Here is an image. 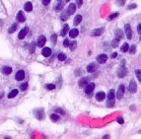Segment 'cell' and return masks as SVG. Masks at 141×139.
I'll list each match as a JSON object with an SVG mask.
<instances>
[{"label":"cell","instance_id":"cb8c5ba5","mask_svg":"<svg viewBox=\"0 0 141 139\" xmlns=\"http://www.w3.org/2000/svg\"><path fill=\"white\" fill-rule=\"evenodd\" d=\"M63 5H64V3H63L62 1H59V2L54 6V10H55V11H60V10L63 8Z\"/></svg>","mask_w":141,"mask_h":139},{"label":"cell","instance_id":"8fae6325","mask_svg":"<svg viewBox=\"0 0 141 139\" xmlns=\"http://www.w3.org/2000/svg\"><path fill=\"white\" fill-rule=\"evenodd\" d=\"M107 59H108V55L107 54H100L98 57H97V61L99 62V63H101V64H103V63H105L106 61H107Z\"/></svg>","mask_w":141,"mask_h":139},{"label":"cell","instance_id":"11a10c76","mask_svg":"<svg viewBox=\"0 0 141 139\" xmlns=\"http://www.w3.org/2000/svg\"><path fill=\"white\" fill-rule=\"evenodd\" d=\"M59 1H61V0H57V2H59Z\"/></svg>","mask_w":141,"mask_h":139},{"label":"cell","instance_id":"d590c367","mask_svg":"<svg viewBox=\"0 0 141 139\" xmlns=\"http://www.w3.org/2000/svg\"><path fill=\"white\" fill-rule=\"evenodd\" d=\"M76 45H77V42L74 41V42H72L71 43H70V49L71 50H74L75 48H76Z\"/></svg>","mask_w":141,"mask_h":139},{"label":"cell","instance_id":"e575fe53","mask_svg":"<svg viewBox=\"0 0 141 139\" xmlns=\"http://www.w3.org/2000/svg\"><path fill=\"white\" fill-rule=\"evenodd\" d=\"M118 40H116V39H114V40H113V42H112V45H113V47H117V45H118Z\"/></svg>","mask_w":141,"mask_h":139},{"label":"cell","instance_id":"d6986e66","mask_svg":"<svg viewBox=\"0 0 141 139\" xmlns=\"http://www.w3.org/2000/svg\"><path fill=\"white\" fill-rule=\"evenodd\" d=\"M123 38V32L121 31V30H119V29H117L116 31H115V39L116 40H121Z\"/></svg>","mask_w":141,"mask_h":139},{"label":"cell","instance_id":"7a4b0ae2","mask_svg":"<svg viewBox=\"0 0 141 139\" xmlns=\"http://www.w3.org/2000/svg\"><path fill=\"white\" fill-rule=\"evenodd\" d=\"M123 95H124V85H119L118 89H117V93H116V98L118 100H121L123 98Z\"/></svg>","mask_w":141,"mask_h":139},{"label":"cell","instance_id":"2e32d148","mask_svg":"<svg viewBox=\"0 0 141 139\" xmlns=\"http://www.w3.org/2000/svg\"><path fill=\"white\" fill-rule=\"evenodd\" d=\"M28 31H29V29H28V28H25V29L21 30V31H20V33H19V35H18V38H19L20 40H23V39L26 37V35H27Z\"/></svg>","mask_w":141,"mask_h":139},{"label":"cell","instance_id":"ba28073f","mask_svg":"<svg viewBox=\"0 0 141 139\" xmlns=\"http://www.w3.org/2000/svg\"><path fill=\"white\" fill-rule=\"evenodd\" d=\"M46 42V39L44 36H40L38 39V46L39 47H43V45Z\"/></svg>","mask_w":141,"mask_h":139},{"label":"cell","instance_id":"30bf717a","mask_svg":"<svg viewBox=\"0 0 141 139\" xmlns=\"http://www.w3.org/2000/svg\"><path fill=\"white\" fill-rule=\"evenodd\" d=\"M105 32V28H99V29H95L92 32V36L93 37H99L101 35H103V33Z\"/></svg>","mask_w":141,"mask_h":139},{"label":"cell","instance_id":"5b68a950","mask_svg":"<svg viewBox=\"0 0 141 139\" xmlns=\"http://www.w3.org/2000/svg\"><path fill=\"white\" fill-rule=\"evenodd\" d=\"M124 31H125V34H126V38H127L128 40H130V39L132 38V31H131L130 25L126 24V25L124 26Z\"/></svg>","mask_w":141,"mask_h":139},{"label":"cell","instance_id":"4dcf8cb0","mask_svg":"<svg viewBox=\"0 0 141 139\" xmlns=\"http://www.w3.org/2000/svg\"><path fill=\"white\" fill-rule=\"evenodd\" d=\"M50 118H51V120H52L53 122H57V121L59 120V116H58L57 114H51V115H50Z\"/></svg>","mask_w":141,"mask_h":139},{"label":"cell","instance_id":"f546056e","mask_svg":"<svg viewBox=\"0 0 141 139\" xmlns=\"http://www.w3.org/2000/svg\"><path fill=\"white\" fill-rule=\"evenodd\" d=\"M128 48H129L128 43H127V42H124V43L122 44V46H121V51H122V52H126V51H128Z\"/></svg>","mask_w":141,"mask_h":139},{"label":"cell","instance_id":"603a6c76","mask_svg":"<svg viewBox=\"0 0 141 139\" xmlns=\"http://www.w3.org/2000/svg\"><path fill=\"white\" fill-rule=\"evenodd\" d=\"M114 97H115L114 91H113V90H110V92H109V94H108V99H109V101H113V100H114Z\"/></svg>","mask_w":141,"mask_h":139},{"label":"cell","instance_id":"ab89813d","mask_svg":"<svg viewBox=\"0 0 141 139\" xmlns=\"http://www.w3.org/2000/svg\"><path fill=\"white\" fill-rule=\"evenodd\" d=\"M107 106H108L109 108H111V107H113V106H114V100H113V101H108V104H107Z\"/></svg>","mask_w":141,"mask_h":139},{"label":"cell","instance_id":"9c48e42d","mask_svg":"<svg viewBox=\"0 0 141 139\" xmlns=\"http://www.w3.org/2000/svg\"><path fill=\"white\" fill-rule=\"evenodd\" d=\"M89 78L88 77H83V78H81L80 80H79V82H78V85H79V87L81 88H83V87H85L87 84H89Z\"/></svg>","mask_w":141,"mask_h":139},{"label":"cell","instance_id":"c3c4849f","mask_svg":"<svg viewBox=\"0 0 141 139\" xmlns=\"http://www.w3.org/2000/svg\"><path fill=\"white\" fill-rule=\"evenodd\" d=\"M55 111H56V112H58V113H61V114L63 113V111H62L61 109H59V108H58V109H56V110H55Z\"/></svg>","mask_w":141,"mask_h":139},{"label":"cell","instance_id":"f35d334b","mask_svg":"<svg viewBox=\"0 0 141 139\" xmlns=\"http://www.w3.org/2000/svg\"><path fill=\"white\" fill-rule=\"evenodd\" d=\"M27 89H28V83H24V84L21 85V90L22 91H25Z\"/></svg>","mask_w":141,"mask_h":139},{"label":"cell","instance_id":"d4e9b609","mask_svg":"<svg viewBox=\"0 0 141 139\" xmlns=\"http://www.w3.org/2000/svg\"><path fill=\"white\" fill-rule=\"evenodd\" d=\"M82 21V16L81 15H76L74 18V25H79Z\"/></svg>","mask_w":141,"mask_h":139},{"label":"cell","instance_id":"4316f807","mask_svg":"<svg viewBox=\"0 0 141 139\" xmlns=\"http://www.w3.org/2000/svg\"><path fill=\"white\" fill-rule=\"evenodd\" d=\"M36 46H37V43H36L35 42H31V44H30V47H29L30 53H34V52H35V50H36Z\"/></svg>","mask_w":141,"mask_h":139},{"label":"cell","instance_id":"db71d44e","mask_svg":"<svg viewBox=\"0 0 141 139\" xmlns=\"http://www.w3.org/2000/svg\"><path fill=\"white\" fill-rule=\"evenodd\" d=\"M70 1V0H65V2H69Z\"/></svg>","mask_w":141,"mask_h":139},{"label":"cell","instance_id":"4fadbf2b","mask_svg":"<svg viewBox=\"0 0 141 139\" xmlns=\"http://www.w3.org/2000/svg\"><path fill=\"white\" fill-rule=\"evenodd\" d=\"M96 69H97V65L96 63H90L88 66H87V71L90 72V73H93L94 71H96Z\"/></svg>","mask_w":141,"mask_h":139},{"label":"cell","instance_id":"7dc6e473","mask_svg":"<svg viewBox=\"0 0 141 139\" xmlns=\"http://www.w3.org/2000/svg\"><path fill=\"white\" fill-rule=\"evenodd\" d=\"M49 2H50V0H42L43 5H47V4H49Z\"/></svg>","mask_w":141,"mask_h":139},{"label":"cell","instance_id":"f5cc1de1","mask_svg":"<svg viewBox=\"0 0 141 139\" xmlns=\"http://www.w3.org/2000/svg\"><path fill=\"white\" fill-rule=\"evenodd\" d=\"M2 98H3V93L0 94V99H2Z\"/></svg>","mask_w":141,"mask_h":139},{"label":"cell","instance_id":"bcb514c9","mask_svg":"<svg viewBox=\"0 0 141 139\" xmlns=\"http://www.w3.org/2000/svg\"><path fill=\"white\" fill-rule=\"evenodd\" d=\"M137 32H138L139 35H141V24H139V25L137 26Z\"/></svg>","mask_w":141,"mask_h":139},{"label":"cell","instance_id":"6da1fadb","mask_svg":"<svg viewBox=\"0 0 141 139\" xmlns=\"http://www.w3.org/2000/svg\"><path fill=\"white\" fill-rule=\"evenodd\" d=\"M126 73H127V70H126L125 66H124V60H123V61H122V65H121L120 67L117 68V72H116V74H117V77L123 78V77L126 75Z\"/></svg>","mask_w":141,"mask_h":139},{"label":"cell","instance_id":"1f68e13d","mask_svg":"<svg viewBox=\"0 0 141 139\" xmlns=\"http://www.w3.org/2000/svg\"><path fill=\"white\" fill-rule=\"evenodd\" d=\"M57 58H58L59 61H63V60L66 59V55H65L64 53H59L58 56H57Z\"/></svg>","mask_w":141,"mask_h":139},{"label":"cell","instance_id":"681fc988","mask_svg":"<svg viewBox=\"0 0 141 139\" xmlns=\"http://www.w3.org/2000/svg\"><path fill=\"white\" fill-rule=\"evenodd\" d=\"M117 122H118V123H121V124H122V123H123L124 121H123V119H122L121 117H118V119H117Z\"/></svg>","mask_w":141,"mask_h":139},{"label":"cell","instance_id":"f1b7e54d","mask_svg":"<svg viewBox=\"0 0 141 139\" xmlns=\"http://www.w3.org/2000/svg\"><path fill=\"white\" fill-rule=\"evenodd\" d=\"M16 30H17V24H13V25L8 29V33H9V34H12V33L16 32Z\"/></svg>","mask_w":141,"mask_h":139},{"label":"cell","instance_id":"e0dca14e","mask_svg":"<svg viewBox=\"0 0 141 139\" xmlns=\"http://www.w3.org/2000/svg\"><path fill=\"white\" fill-rule=\"evenodd\" d=\"M42 53L44 57H48L51 54V49L49 47H43L42 50Z\"/></svg>","mask_w":141,"mask_h":139},{"label":"cell","instance_id":"8d00e7d4","mask_svg":"<svg viewBox=\"0 0 141 139\" xmlns=\"http://www.w3.org/2000/svg\"><path fill=\"white\" fill-rule=\"evenodd\" d=\"M45 87H46L47 90H53L55 88V85L54 84H46Z\"/></svg>","mask_w":141,"mask_h":139},{"label":"cell","instance_id":"74e56055","mask_svg":"<svg viewBox=\"0 0 141 139\" xmlns=\"http://www.w3.org/2000/svg\"><path fill=\"white\" fill-rule=\"evenodd\" d=\"M56 40H57V36H56L55 34H53V35L51 36V42H52V43H55V42H56Z\"/></svg>","mask_w":141,"mask_h":139},{"label":"cell","instance_id":"ee69618b","mask_svg":"<svg viewBox=\"0 0 141 139\" xmlns=\"http://www.w3.org/2000/svg\"><path fill=\"white\" fill-rule=\"evenodd\" d=\"M69 44H70V43H69V41H68L67 39H65V40H64V42H63V45H64L65 47H67Z\"/></svg>","mask_w":141,"mask_h":139},{"label":"cell","instance_id":"44dd1931","mask_svg":"<svg viewBox=\"0 0 141 139\" xmlns=\"http://www.w3.org/2000/svg\"><path fill=\"white\" fill-rule=\"evenodd\" d=\"M24 8H25V10H26V11L31 12V11H32V9H33V5H32V3H31V2H26V3H25V5H24Z\"/></svg>","mask_w":141,"mask_h":139},{"label":"cell","instance_id":"f907efd6","mask_svg":"<svg viewBox=\"0 0 141 139\" xmlns=\"http://www.w3.org/2000/svg\"><path fill=\"white\" fill-rule=\"evenodd\" d=\"M116 55H117V53H116V52H113V53L112 54V58H115Z\"/></svg>","mask_w":141,"mask_h":139},{"label":"cell","instance_id":"52a82bcc","mask_svg":"<svg viewBox=\"0 0 141 139\" xmlns=\"http://www.w3.org/2000/svg\"><path fill=\"white\" fill-rule=\"evenodd\" d=\"M75 11H76V5H75L74 3H71V4L68 6V8L66 9V12L68 13L69 16H70V15H73V14L75 13Z\"/></svg>","mask_w":141,"mask_h":139},{"label":"cell","instance_id":"7c38bea8","mask_svg":"<svg viewBox=\"0 0 141 139\" xmlns=\"http://www.w3.org/2000/svg\"><path fill=\"white\" fill-rule=\"evenodd\" d=\"M15 78H16V80H18V81L23 80V79L25 78V72H24V70H19V71L16 73Z\"/></svg>","mask_w":141,"mask_h":139},{"label":"cell","instance_id":"d6a6232c","mask_svg":"<svg viewBox=\"0 0 141 139\" xmlns=\"http://www.w3.org/2000/svg\"><path fill=\"white\" fill-rule=\"evenodd\" d=\"M135 74H136V77L137 79L141 82V70H139V69H137V70H135Z\"/></svg>","mask_w":141,"mask_h":139},{"label":"cell","instance_id":"b9f144b4","mask_svg":"<svg viewBox=\"0 0 141 139\" xmlns=\"http://www.w3.org/2000/svg\"><path fill=\"white\" fill-rule=\"evenodd\" d=\"M134 8H136V4H130V5H128V7H127V9L128 10H131V9H134Z\"/></svg>","mask_w":141,"mask_h":139},{"label":"cell","instance_id":"7402d4cb","mask_svg":"<svg viewBox=\"0 0 141 139\" xmlns=\"http://www.w3.org/2000/svg\"><path fill=\"white\" fill-rule=\"evenodd\" d=\"M17 95H18V90H17V89H14V90H12V91L9 93L8 98H9V99H13V98H15Z\"/></svg>","mask_w":141,"mask_h":139},{"label":"cell","instance_id":"ac0fdd59","mask_svg":"<svg viewBox=\"0 0 141 139\" xmlns=\"http://www.w3.org/2000/svg\"><path fill=\"white\" fill-rule=\"evenodd\" d=\"M1 71H2V73H3L4 75H9V74L12 72V68L9 67V66H4V67H2Z\"/></svg>","mask_w":141,"mask_h":139},{"label":"cell","instance_id":"8992f818","mask_svg":"<svg viewBox=\"0 0 141 139\" xmlns=\"http://www.w3.org/2000/svg\"><path fill=\"white\" fill-rule=\"evenodd\" d=\"M35 115L39 120H42L44 118V111L43 110H36L35 111Z\"/></svg>","mask_w":141,"mask_h":139},{"label":"cell","instance_id":"f6af8a7d","mask_svg":"<svg viewBox=\"0 0 141 139\" xmlns=\"http://www.w3.org/2000/svg\"><path fill=\"white\" fill-rule=\"evenodd\" d=\"M76 3H77V6H78V7H81L82 4H83V0H76Z\"/></svg>","mask_w":141,"mask_h":139},{"label":"cell","instance_id":"277c9868","mask_svg":"<svg viewBox=\"0 0 141 139\" xmlns=\"http://www.w3.org/2000/svg\"><path fill=\"white\" fill-rule=\"evenodd\" d=\"M84 88H85L84 91H85L86 94H91V93L94 91V89H95V84H94V83H89V84H87Z\"/></svg>","mask_w":141,"mask_h":139},{"label":"cell","instance_id":"7bdbcfd3","mask_svg":"<svg viewBox=\"0 0 141 139\" xmlns=\"http://www.w3.org/2000/svg\"><path fill=\"white\" fill-rule=\"evenodd\" d=\"M117 16H118V13H113V14H112V15H111V17H110L109 19H110V20H112V19H114V18H116Z\"/></svg>","mask_w":141,"mask_h":139},{"label":"cell","instance_id":"9a60e30c","mask_svg":"<svg viewBox=\"0 0 141 139\" xmlns=\"http://www.w3.org/2000/svg\"><path fill=\"white\" fill-rule=\"evenodd\" d=\"M105 98H106V94H105L104 92H98V93L96 94V99H97V101H99V102L104 101Z\"/></svg>","mask_w":141,"mask_h":139},{"label":"cell","instance_id":"5bb4252c","mask_svg":"<svg viewBox=\"0 0 141 139\" xmlns=\"http://www.w3.org/2000/svg\"><path fill=\"white\" fill-rule=\"evenodd\" d=\"M17 20H18V22H21V23L25 22L26 17H25V15H24L23 11H19V12H18V14H17Z\"/></svg>","mask_w":141,"mask_h":139},{"label":"cell","instance_id":"816d5d0a","mask_svg":"<svg viewBox=\"0 0 141 139\" xmlns=\"http://www.w3.org/2000/svg\"><path fill=\"white\" fill-rule=\"evenodd\" d=\"M104 139H110V136L107 135V136H104Z\"/></svg>","mask_w":141,"mask_h":139},{"label":"cell","instance_id":"6f0895ef","mask_svg":"<svg viewBox=\"0 0 141 139\" xmlns=\"http://www.w3.org/2000/svg\"><path fill=\"white\" fill-rule=\"evenodd\" d=\"M140 40H141V37H140Z\"/></svg>","mask_w":141,"mask_h":139},{"label":"cell","instance_id":"484cf974","mask_svg":"<svg viewBox=\"0 0 141 139\" xmlns=\"http://www.w3.org/2000/svg\"><path fill=\"white\" fill-rule=\"evenodd\" d=\"M68 32H69V26H68V25H65L64 28L61 30V36H62V37H65Z\"/></svg>","mask_w":141,"mask_h":139},{"label":"cell","instance_id":"83f0119b","mask_svg":"<svg viewBox=\"0 0 141 139\" xmlns=\"http://www.w3.org/2000/svg\"><path fill=\"white\" fill-rule=\"evenodd\" d=\"M68 18H69V15H68V13L66 12V10H65V11H63V12L61 13V17H60V19H61L62 21H66Z\"/></svg>","mask_w":141,"mask_h":139},{"label":"cell","instance_id":"9f6ffc18","mask_svg":"<svg viewBox=\"0 0 141 139\" xmlns=\"http://www.w3.org/2000/svg\"><path fill=\"white\" fill-rule=\"evenodd\" d=\"M5 139H10V138H8V137H6V138H5Z\"/></svg>","mask_w":141,"mask_h":139},{"label":"cell","instance_id":"3957f363","mask_svg":"<svg viewBox=\"0 0 141 139\" xmlns=\"http://www.w3.org/2000/svg\"><path fill=\"white\" fill-rule=\"evenodd\" d=\"M128 90H129V92L132 93V94L136 93V91H137V85H136V82H135L134 80H131V81H130L129 86H128Z\"/></svg>","mask_w":141,"mask_h":139},{"label":"cell","instance_id":"836d02e7","mask_svg":"<svg viewBox=\"0 0 141 139\" xmlns=\"http://www.w3.org/2000/svg\"><path fill=\"white\" fill-rule=\"evenodd\" d=\"M128 50H129V52H130L131 54H134V53H135V50H136V46L133 44V45H131V46L128 48Z\"/></svg>","mask_w":141,"mask_h":139},{"label":"cell","instance_id":"60d3db41","mask_svg":"<svg viewBox=\"0 0 141 139\" xmlns=\"http://www.w3.org/2000/svg\"><path fill=\"white\" fill-rule=\"evenodd\" d=\"M124 3H125V0H117V4L119 6H123Z\"/></svg>","mask_w":141,"mask_h":139},{"label":"cell","instance_id":"ffe728a7","mask_svg":"<svg viewBox=\"0 0 141 139\" xmlns=\"http://www.w3.org/2000/svg\"><path fill=\"white\" fill-rule=\"evenodd\" d=\"M78 34H79V32H78V30L77 29H72L71 31H69V36H70V38H76L77 36H78Z\"/></svg>","mask_w":141,"mask_h":139}]
</instances>
